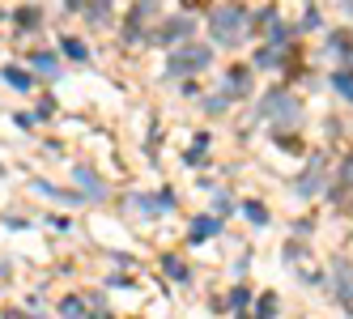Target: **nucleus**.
I'll list each match as a JSON object with an SVG mask.
<instances>
[{"instance_id":"18","label":"nucleus","mask_w":353,"mask_h":319,"mask_svg":"<svg viewBox=\"0 0 353 319\" xmlns=\"http://www.w3.org/2000/svg\"><path fill=\"white\" fill-rule=\"evenodd\" d=\"M162 268H166V277H170V281H183V285L192 281V273H188V264H183L179 256H166V260H162Z\"/></svg>"},{"instance_id":"31","label":"nucleus","mask_w":353,"mask_h":319,"mask_svg":"<svg viewBox=\"0 0 353 319\" xmlns=\"http://www.w3.org/2000/svg\"><path fill=\"white\" fill-rule=\"evenodd\" d=\"M341 9H345V17H353V0H345V5H341Z\"/></svg>"},{"instance_id":"2","label":"nucleus","mask_w":353,"mask_h":319,"mask_svg":"<svg viewBox=\"0 0 353 319\" xmlns=\"http://www.w3.org/2000/svg\"><path fill=\"white\" fill-rule=\"evenodd\" d=\"M209 64H213L209 43H179V47H170V56H166V77H196V72H205Z\"/></svg>"},{"instance_id":"5","label":"nucleus","mask_w":353,"mask_h":319,"mask_svg":"<svg viewBox=\"0 0 353 319\" xmlns=\"http://www.w3.org/2000/svg\"><path fill=\"white\" fill-rule=\"evenodd\" d=\"M158 13V0H137V5L128 9V17H123V26H119V39L123 43H141L145 39V21Z\"/></svg>"},{"instance_id":"11","label":"nucleus","mask_w":353,"mask_h":319,"mask_svg":"<svg viewBox=\"0 0 353 319\" xmlns=\"http://www.w3.org/2000/svg\"><path fill=\"white\" fill-rule=\"evenodd\" d=\"M217 234H221V217H217V213H205V217H196V222H192L188 243H209V238H217Z\"/></svg>"},{"instance_id":"32","label":"nucleus","mask_w":353,"mask_h":319,"mask_svg":"<svg viewBox=\"0 0 353 319\" xmlns=\"http://www.w3.org/2000/svg\"><path fill=\"white\" fill-rule=\"evenodd\" d=\"M0 319H5V315H0Z\"/></svg>"},{"instance_id":"28","label":"nucleus","mask_w":353,"mask_h":319,"mask_svg":"<svg viewBox=\"0 0 353 319\" xmlns=\"http://www.w3.org/2000/svg\"><path fill=\"white\" fill-rule=\"evenodd\" d=\"M319 26H323V17H319V13H315V5H311L307 13H302V30H319Z\"/></svg>"},{"instance_id":"27","label":"nucleus","mask_w":353,"mask_h":319,"mask_svg":"<svg viewBox=\"0 0 353 319\" xmlns=\"http://www.w3.org/2000/svg\"><path fill=\"white\" fill-rule=\"evenodd\" d=\"M341 192H353V154L341 162Z\"/></svg>"},{"instance_id":"9","label":"nucleus","mask_w":353,"mask_h":319,"mask_svg":"<svg viewBox=\"0 0 353 319\" xmlns=\"http://www.w3.org/2000/svg\"><path fill=\"white\" fill-rule=\"evenodd\" d=\"M174 205V192H149V196H132V209L137 213H145V217H166Z\"/></svg>"},{"instance_id":"4","label":"nucleus","mask_w":353,"mask_h":319,"mask_svg":"<svg viewBox=\"0 0 353 319\" xmlns=\"http://www.w3.org/2000/svg\"><path fill=\"white\" fill-rule=\"evenodd\" d=\"M323 183H327V158H323V154H315V158H307L302 175L294 179V192L302 196V200H311V196H319V192H323Z\"/></svg>"},{"instance_id":"17","label":"nucleus","mask_w":353,"mask_h":319,"mask_svg":"<svg viewBox=\"0 0 353 319\" xmlns=\"http://www.w3.org/2000/svg\"><path fill=\"white\" fill-rule=\"evenodd\" d=\"M60 52H64L68 60H77V64H85V60H90V47H85L81 39H72V34H68V39H60Z\"/></svg>"},{"instance_id":"3","label":"nucleus","mask_w":353,"mask_h":319,"mask_svg":"<svg viewBox=\"0 0 353 319\" xmlns=\"http://www.w3.org/2000/svg\"><path fill=\"white\" fill-rule=\"evenodd\" d=\"M256 119H276V124H302V103L290 94V90H268L264 98H260V107H256Z\"/></svg>"},{"instance_id":"30","label":"nucleus","mask_w":353,"mask_h":319,"mask_svg":"<svg viewBox=\"0 0 353 319\" xmlns=\"http://www.w3.org/2000/svg\"><path fill=\"white\" fill-rule=\"evenodd\" d=\"M225 107H230V103H225V98H209V103H205V111H209V115H221Z\"/></svg>"},{"instance_id":"24","label":"nucleus","mask_w":353,"mask_h":319,"mask_svg":"<svg viewBox=\"0 0 353 319\" xmlns=\"http://www.w3.org/2000/svg\"><path fill=\"white\" fill-rule=\"evenodd\" d=\"M205 150H209V132H200L196 145H192V154H188L183 162H188V166H205Z\"/></svg>"},{"instance_id":"20","label":"nucleus","mask_w":353,"mask_h":319,"mask_svg":"<svg viewBox=\"0 0 353 319\" xmlns=\"http://www.w3.org/2000/svg\"><path fill=\"white\" fill-rule=\"evenodd\" d=\"M13 21H17V30H39L43 13H39L34 5H26V9H17V13H13Z\"/></svg>"},{"instance_id":"25","label":"nucleus","mask_w":353,"mask_h":319,"mask_svg":"<svg viewBox=\"0 0 353 319\" xmlns=\"http://www.w3.org/2000/svg\"><path fill=\"white\" fill-rule=\"evenodd\" d=\"M243 217H247V222H256V226H268V209H264V205H251V200H247V205H243Z\"/></svg>"},{"instance_id":"1","label":"nucleus","mask_w":353,"mask_h":319,"mask_svg":"<svg viewBox=\"0 0 353 319\" xmlns=\"http://www.w3.org/2000/svg\"><path fill=\"white\" fill-rule=\"evenodd\" d=\"M243 30H247V9L234 5V0H230V5H217L209 13V34H213L217 47H239Z\"/></svg>"},{"instance_id":"8","label":"nucleus","mask_w":353,"mask_h":319,"mask_svg":"<svg viewBox=\"0 0 353 319\" xmlns=\"http://www.w3.org/2000/svg\"><path fill=\"white\" fill-rule=\"evenodd\" d=\"M332 285H336L341 311L353 315V264H349V260H332Z\"/></svg>"},{"instance_id":"14","label":"nucleus","mask_w":353,"mask_h":319,"mask_svg":"<svg viewBox=\"0 0 353 319\" xmlns=\"http://www.w3.org/2000/svg\"><path fill=\"white\" fill-rule=\"evenodd\" d=\"M0 77H5V85H13L17 94H30V85H34L30 72H26V68H13V64H9L5 72H0Z\"/></svg>"},{"instance_id":"7","label":"nucleus","mask_w":353,"mask_h":319,"mask_svg":"<svg viewBox=\"0 0 353 319\" xmlns=\"http://www.w3.org/2000/svg\"><path fill=\"white\" fill-rule=\"evenodd\" d=\"M247 94H251V68H247V64L225 68V77H221V98H225V103H234V98H247Z\"/></svg>"},{"instance_id":"12","label":"nucleus","mask_w":353,"mask_h":319,"mask_svg":"<svg viewBox=\"0 0 353 319\" xmlns=\"http://www.w3.org/2000/svg\"><path fill=\"white\" fill-rule=\"evenodd\" d=\"M39 196H47V200H60V205H81V196H72V192H64V187H56V183H43V179H34L30 183Z\"/></svg>"},{"instance_id":"10","label":"nucleus","mask_w":353,"mask_h":319,"mask_svg":"<svg viewBox=\"0 0 353 319\" xmlns=\"http://www.w3.org/2000/svg\"><path fill=\"white\" fill-rule=\"evenodd\" d=\"M72 183L85 192V200H107V183L98 179L94 166H72Z\"/></svg>"},{"instance_id":"29","label":"nucleus","mask_w":353,"mask_h":319,"mask_svg":"<svg viewBox=\"0 0 353 319\" xmlns=\"http://www.w3.org/2000/svg\"><path fill=\"white\" fill-rule=\"evenodd\" d=\"M230 209H234V205H230V196H225V192H217V196H213V213H217V217H225Z\"/></svg>"},{"instance_id":"6","label":"nucleus","mask_w":353,"mask_h":319,"mask_svg":"<svg viewBox=\"0 0 353 319\" xmlns=\"http://www.w3.org/2000/svg\"><path fill=\"white\" fill-rule=\"evenodd\" d=\"M192 34H196V21H192V17H170L162 30L149 34V43H158V47H179V43H192Z\"/></svg>"},{"instance_id":"21","label":"nucleus","mask_w":353,"mask_h":319,"mask_svg":"<svg viewBox=\"0 0 353 319\" xmlns=\"http://www.w3.org/2000/svg\"><path fill=\"white\" fill-rule=\"evenodd\" d=\"M85 17L94 21V26H107V17H111V0H90V5H85Z\"/></svg>"},{"instance_id":"16","label":"nucleus","mask_w":353,"mask_h":319,"mask_svg":"<svg viewBox=\"0 0 353 319\" xmlns=\"http://www.w3.org/2000/svg\"><path fill=\"white\" fill-rule=\"evenodd\" d=\"M332 90L353 107V72H349V68H336V72H332Z\"/></svg>"},{"instance_id":"22","label":"nucleus","mask_w":353,"mask_h":319,"mask_svg":"<svg viewBox=\"0 0 353 319\" xmlns=\"http://www.w3.org/2000/svg\"><path fill=\"white\" fill-rule=\"evenodd\" d=\"M213 307H221V311H247V307H251V289H243V285H239L225 302H213Z\"/></svg>"},{"instance_id":"26","label":"nucleus","mask_w":353,"mask_h":319,"mask_svg":"<svg viewBox=\"0 0 353 319\" xmlns=\"http://www.w3.org/2000/svg\"><path fill=\"white\" fill-rule=\"evenodd\" d=\"M276 315V294H260V315L256 319H272Z\"/></svg>"},{"instance_id":"15","label":"nucleus","mask_w":353,"mask_h":319,"mask_svg":"<svg viewBox=\"0 0 353 319\" xmlns=\"http://www.w3.org/2000/svg\"><path fill=\"white\" fill-rule=\"evenodd\" d=\"M30 64H34V72H43V77H60V60H56V52H34Z\"/></svg>"},{"instance_id":"13","label":"nucleus","mask_w":353,"mask_h":319,"mask_svg":"<svg viewBox=\"0 0 353 319\" xmlns=\"http://www.w3.org/2000/svg\"><path fill=\"white\" fill-rule=\"evenodd\" d=\"M60 315L64 319H90V302L81 298V294H68V298L60 302Z\"/></svg>"},{"instance_id":"19","label":"nucleus","mask_w":353,"mask_h":319,"mask_svg":"<svg viewBox=\"0 0 353 319\" xmlns=\"http://www.w3.org/2000/svg\"><path fill=\"white\" fill-rule=\"evenodd\" d=\"M327 56H345V60H353V39H349V34H327Z\"/></svg>"},{"instance_id":"23","label":"nucleus","mask_w":353,"mask_h":319,"mask_svg":"<svg viewBox=\"0 0 353 319\" xmlns=\"http://www.w3.org/2000/svg\"><path fill=\"white\" fill-rule=\"evenodd\" d=\"M256 68H281V47H260V52H256Z\"/></svg>"}]
</instances>
